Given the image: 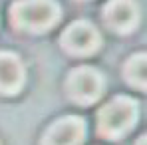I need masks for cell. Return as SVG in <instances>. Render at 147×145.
I'll list each match as a JSON object with an SVG mask.
<instances>
[{"label": "cell", "instance_id": "1", "mask_svg": "<svg viewBox=\"0 0 147 145\" xmlns=\"http://www.w3.org/2000/svg\"><path fill=\"white\" fill-rule=\"evenodd\" d=\"M12 18L20 28L42 32L58 22L60 10L52 0H18L12 6Z\"/></svg>", "mask_w": 147, "mask_h": 145}, {"label": "cell", "instance_id": "2", "mask_svg": "<svg viewBox=\"0 0 147 145\" xmlns=\"http://www.w3.org/2000/svg\"><path fill=\"white\" fill-rule=\"evenodd\" d=\"M137 105L129 97H115L99 111L98 125L103 137H121L135 123Z\"/></svg>", "mask_w": 147, "mask_h": 145}, {"label": "cell", "instance_id": "3", "mask_svg": "<svg viewBox=\"0 0 147 145\" xmlns=\"http://www.w3.org/2000/svg\"><path fill=\"white\" fill-rule=\"evenodd\" d=\"M70 96L80 103H92L103 92V78L92 68H80L70 76Z\"/></svg>", "mask_w": 147, "mask_h": 145}, {"label": "cell", "instance_id": "4", "mask_svg": "<svg viewBox=\"0 0 147 145\" xmlns=\"http://www.w3.org/2000/svg\"><path fill=\"white\" fill-rule=\"evenodd\" d=\"M86 135V123L82 117H64L56 121L46 133V145H80Z\"/></svg>", "mask_w": 147, "mask_h": 145}, {"label": "cell", "instance_id": "5", "mask_svg": "<svg viewBox=\"0 0 147 145\" xmlns=\"http://www.w3.org/2000/svg\"><path fill=\"white\" fill-rule=\"evenodd\" d=\"M64 46L74 54H92L99 46V34L90 22H74L64 32Z\"/></svg>", "mask_w": 147, "mask_h": 145}, {"label": "cell", "instance_id": "6", "mask_svg": "<svg viewBox=\"0 0 147 145\" xmlns=\"http://www.w3.org/2000/svg\"><path fill=\"white\" fill-rule=\"evenodd\" d=\"M107 24L119 32H129L137 24V6L133 0H111L105 6Z\"/></svg>", "mask_w": 147, "mask_h": 145}, {"label": "cell", "instance_id": "7", "mask_svg": "<svg viewBox=\"0 0 147 145\" xmlns=\"http://www.w3.org/2000/svg\"><path fill=\"white\" fill-rule=\"evenodd\" d=\"M24 84L22 62L14 54H0V90L2 92H18Z\"/></svg>", "mask_w": 147, "mask_h": 145}, {"label": "cell", "instance_id": "8", "mask_svg": "<svg viewBox=\"0 0 147 145\" xmlns=\"http://www.w3.org/2000/svg\"><path fill=\"white\" fill-rule=\"evenodd\" d=\"M127 78L133 86L145 88V54H137L127 64Z\"/></svg>", "mask_w": 147, "mask_h": 145}, {"label": "cell", "instance_id": "9", "mask_svg": "<svg viewBox=\"0 0 147 145\" xmlns=\"http://www.w3.org/2000/svg\"><path fill=\"white\" fill-rule=\"evenodd\" d=\"M145 143V139H143V137H141V139H139V145H143Z\"/></svg>", "mask_w": 147, "mask_h": 145}]
</instances>
